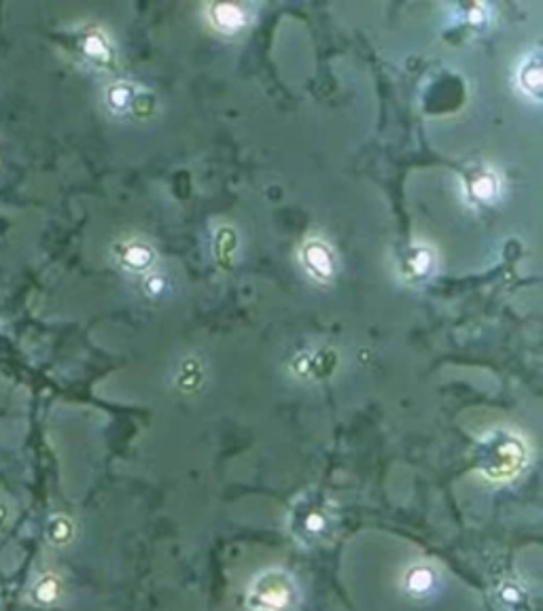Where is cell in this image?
Returning <instances> with one entry per match:
<instances>
[{"mask_svg": "<svg viewBox=\"0 0 543 611\" xmlns=\"http://www.w3.org/2000/svg\"><path fill=\"white\" fill-rule=\"evenodd\" d=\"M529 461L527 446L516 433L497 429L480 440L476 450V467L480 474L493 482L516 478Z\"/></svg>", "mask_w": 543, "mask_h": 611, "instance_id": "obj_1", "label": "cell"}, {"mask_svg": "<svg viewBox=\"0 0 543 611\" xmlns=\"http://www.w3.org/2000/svg\"><path fill=\"white\" fill-rule=\"evenodd\" d=\"M287 525L302 546H317L334 533L336 510L323 493H304L293 501Z\"/></svg>", "mask_w": 543, "mask_h": 611, "instance_id": "obj_2", "label": "cell"}, {"mask_svg": "<svg viewBox=\"0 0 543 611\" xmlns=\"http://www.w3.org/2000/svg\"><path fill=\"white\" fill-rule=\"evenodd\" d=\"M297 603V586L289 573L270 569L257 575L249 590V607L255 611H291Z\"/></svg>", "mask_w": 543, "mask_h": 611, "instance_id": "obj_3", "label": "cell"}, {"mask_svg": "<svg viewBox=\"0 0 543 611\" xmlns=\"http://www.w3.org/2000/svg\"><path fill=\"white\" fill-rule=\"evenodd\" d=\"M440 586V575L425 563L412 565L404 575V590L412 599H427Z\"/></svg>", "mask_w": 543, "mask_h": 611, "instance_id": "obj_4", "label": "cell"}, {"mask_svg": "<svg viewBox=\"0 0 543 611\" xmlns=\"http://www.w3.org/2000/svg\"><path fill=\"white\" fill-rule=\"evenodd\" d=\"M493 599L501 611H533L529 590L516 580L499 582Z\"/></svg>", "mask_w": 543, "mask_h": 611, "instance_id": "obj_5", "label": "cell"}, {"mask_svg": "<svg viewBox=\"0 0 543 611\" xmlns=\"http://www.w3.org/2000/svg\"><path fill=\"white\" fill-rule=\"evenodd\" d=\"M60 597V582L56 575H43V578L34 584L32 599L39 605H51Z\"/></svg>", "mask_w": 543, "mask_h": 611, "instance_id": "obj_6", "label": "cell"}, {"mask_svg": "<svg viewBox=\"0 0 543 611\" xmlns=\"http://www.w3.org/2000/svg\"><path fill=\"white\" fill-rule=\"evenodd\" d=\"M47 533H49V539L54 541L56 546H62V544H66V541H70V537H73V525H70L66 518L58 516V518L49 522Z\"/></svg>", "mask_w": 543, "mask_h": 611, "instance_id": "obj_7", "label": "cell"}, {"mask_svg": "<svg viewBox=\"0 0 543 611\" xmlns=\"http://www.w3.org/2000/svg\"><path fill=\"white\" fill-rule=\"evenodd\" d=\"M81 54L87 58V60H94V62H100L107 58V45H104V41L100 37H87L81 45Z\"/></svg>", "mask_w": 543, "mask_h": 611, "instance_id": "obj_8", "label": "cell"}]
</instances>
